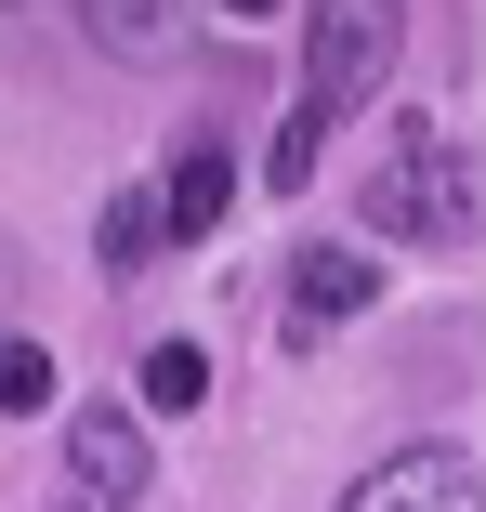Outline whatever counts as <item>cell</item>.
I'll return each instance as SVG.
<instances>
[{"instance_id": "cell-1", "label": "cell", "mask_w": 486, "mask_h": 512, "mask_svg": "<svg viewBox=\"0 0 486 512\" xmlns=\"http://www.w3.org/2000/svg\"><path fill=\"white\" fill-rule=\"evenodd\" d=\"M395 79V14H368V0H342V14H316V66H303V106H289V132L263 145V184L289 197V184H316V158H329V132L368 106V92Z\"/></svg>"}, {"instance_id": "cell-2", "label": "cell", "mask_w": 486, "mask_h": 512, "mask_svg": "<svg viewBox=\"0 0 486 512\" xmlns=\"http://www.w3.org/2000/svg\"><path fill=\"white\" fill-rule=\"evenodd\" d=\"M368 224H381V237H434V250H460V237H473V158H460V132L395 119V158L368 171Z\"/></svg>"}, {"instance_id": "cell-3", "label": "cell", "mask_w": 486, "mask_h": 512, "mask_svg": "<svg viewBox=\"0 0 486 512\" xmlns=\"http://www.w3.org/2000/svg\"><path fill=\"white\" fill-rule=\"evenodd\" d=\"M66 499H79V512H132V499H145V421H132V407H79Z\"/></svg>"}, {"instance_id": "cell-4", "label": "cell", "mask_w": 486, "mask_h": 512, "mask_svg": "<svg viewBox=\"0 0 486 512\" xmlns=\"http://www.w3.org/2000/svg\"><path fill=\"white\" fill-rule=\"evenodd\" d=\"M342 512H486V473H473V447H395Z\"/></svg>"}, {"instance_id": "cell-5", "label": "cell", "mask_w": 486, "mask_h": 512, "mask_svg": "<svg viewBox=\"0 0 486 512\" xmlns=\"http://www.w3.org/2000/svg\"><path fill=\"white\" fill-rule=\"evenodd\" d=\"M368 302H381V263H368L355 237L303 250V263H289V355H303V342H329L342 316H368Z\"/></svg>"}, {"instance_id": "cell-6", "label": "cell", "mask_w": 486, "mask_h": 512, "mask_svg": "<svg viewBox=\"0 0 486 512\" xmlns=\"http://www.w3.org/2000/svg\"><path fill=\"white\" fill-rule=\"evenodd\" d=\"M145 197H158V237H211V224H224V197H237V171H224V145H184Z\"/></svg>"}, {"instance_id": "cell-7", "label": "cell", "mask_w": 486, "mask_h": 512, "mask_svg": "<svg viewBox=\"0 0 486 512\" xmlns=\"http://www.w3.org/2000/svg\"><path fill=\"white\" fill-rule=\"evenodd\" d=\"M92 250H106V276H145V263H158V197H145V184L106 197V237H92Z\"/></svg>"}, {"instance_id": "cell-8", "label": "cell", "mask_w": 486, "mask_h": 512, "mask_svg": "<svg viewBox=\"0 0 486 512\" xmlns=\"http://www.w3.org/2000/svg\"><path fill=\"white\" fill-rule=\"evenodd\" d=\"M53 407V355L40 342H0V421H40Z\"/></svg>"}, {"instance_id": "cell-9", "label": "cell", "mask_w": 486, "mask_h": 512, "mask_svg": "<svg viewBox=\"0 0 486 512\" xmlns=\"http://www.w3.org/2000/svg\"><path fill=\"white\" fill-rule=\"evenodd\" d=\"M145 394H158V407H198V394H211V355H198V342H158V355H145Z\"/></svg>"}, {"instance_id": "cell-10", "label": "cell", "mask_w": 486, "mask_h": 512, "mask_svg": "<svg viewBox=\"0 0 486 512\" xmlns=\"http://www.w3.org/2000/svg\"><path fill=\"white\" fill-rule=\"evenodd\" d=\"M92 27H106V53H171L184 14H92Z\"/></svg>"}]
</instances>
